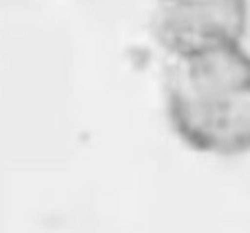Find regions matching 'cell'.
Returning <instances> with one entry per match:
<instances>
[{"label": "cell", "instance_id": "1", "mask_svg": "<svg viewBox=\"0 0 250 233\" xmlns=\"http://www.w3.org/2000/svg\"><path fill=\"white\" fill-rule=\"evenodd\" d=\"M170 129L188 149L235 158L250 151V51L226 45L170 58L164 76Z\"/></svg>", "mask_w": 250, "mask_h": 233}, {"label": "cell", "instance_id": "2", "mask_svg": "<svg viewBox=\"0 0 250 233\" xmlns=\"http://www.w3.org/2000/svg\"><path fill=\"white\" fill-rule=\"evenodd\" d=\"M250 0H151V31L168 58L241 45Z\"/></svg>", "mask_w": 250, "mask_h": 233}]
</instances>
